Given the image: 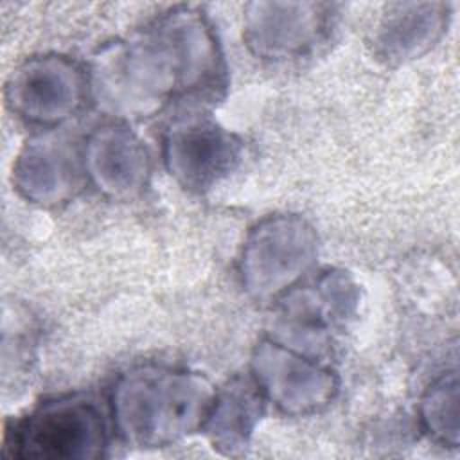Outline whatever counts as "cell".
Segmentation results:
<instances>
[{
  "mask_svg": "<svg viewBox=\"0 0 460 460\" xmlns=\"http://www.w3.org/2000/svg\"><path fill=\"white\" fill-rule=\"evenodd\" d=\"M217 74L212 32L201 18L178 13L104 52L95 66L93 88L108 110L147 115L181 93L212 84Z\"/></svg>",
  "mask_w": 460,
  "mask_h": 460,
  "instance_id": "cell-1",
  "label": "cell"
},
{
  "mask_svg": "<svg viewBox=\"0 0 460 460\" xmlns=\"http://www.w3.org/2000/svg\"><path fill=\"white\" fill-rule=\"evenodd\" d=\"M216 392L189 372L140 367L113 388V420L119 435L138 447H164L205 426Z\"/></svg>",
  "mask_w": 460,
  "mask_h": 460,
  "instance_id": "cell-2",
  "label": "cell"
},
{
  "mask_svg": "<svg viewBox=\"0 0 460 460\" xmlns=\"http://www.w3.org/2000/svg\"><path fill=\"white\" fill-rule=\"evenodd\" d=\"M11 447L20 458H99L106 447L102 413L84 395L47 401L18 424Z\"/></svg>",
  "mask_w": 460,
  "mask_h": 460,
  "instance_id": "cell-3",
  "label": "cell"
},
{
  "mask_svg": "<svg viewBox=\"0 0 460 460\" xmlns=\"http://www.w3.org/2000/svg\"><path fill=\"white\" fill-rule=\"evenodd\" d=\"M316 257L313 228L295 216L262 221L243 252V282L259 298L273 296L298 280Z\"/></svg>",
  "mask_w": 460,
  "mask_h": 460,
  "instance_id": "cell-4",
  "label": "cell"
},
{
  "mask_svg": "<svg viewBox=\"0 0 460 460\" xmlns=\"http://www.w3.org/2000/svg\"><path fill=\"white\" fill-rule=\"evenodd\" d=\"M84 77L81 70L59 56L31 58L20 65L5 86V101L13 113L32 124H58L81 106Z\"/></svg>",
  "mask_w": 460,
  "mask_h": 460,
  "instance_id": "cell-5",
  "label": "cell"
},
{
  "mask_svg": "<svg viewBox=\"0 0 460 460\" xmlns=\"http://www.w3.org/2000/svg\"><path fill=\"white\" fill-rule=\"evenodd\" d=\"M253 372L261 392L291 415L320 410L336 392L332 372L271 341L257 347Z\"/></svg>",
  "mask_w": 460,
  "mask_h": 460,
  "instance_id": "cell-6",
  "label": "cell"
},
{
  "mask_svg": "<svg viewBox=\"0 0 460 460\" xmlns=\"http://www.w3.org/2000/svg\"><path fill=\"white\" fill-rule=\"evenodd\" d=\"M241 146L234 135L203 119L171 128L165 138L169 172L190 190H205L225 178L239 160Z\"/></svg>",
  "mask_w": 460,
  "mask_h": 460,
  "instance_id": "cell-7",
  "label": "cell"
},
{
  "mask_svg": "<svg viewBox=\"0 0 460 460\" xmlns=\"http://www.w3.org/2000/svg\"><path fill=\"white\" fill-rule=\"evenodd\" d=\"M84 167L99 190L122 198L142 190L149 172V160L135 135L126 128L108 126L88 140Z\"/></svg>",
  "mask_w": 460,
  "mask_h": 460,
  "instance_id": "cell-8",
  "label": "cell"
},
{
  "mask_svg": "<svg viewBox=\"0 0 460 460\" xmlns=\"http://www.w3.org/2000/svg\"><path fill=\"white\" fill-rule=\"evenodd\" d=\"M248 16L246 38L257 54L286 58L311 47L323 16L313 4H255Z\"/></svg>",
  "mask_w": 460,
  "mask_h": 460,
  "instance_id": "cell-9",
  "label": "cell"
},
{
  "mask_svg": "<svg viewBox=\"0 0 460 460\" xmlns=\"http://www.w3.org/2000/svg\"><path fill=\"white\" fill-rule=\"evenodd\" d=\"M13 183L29 201L54 205L65 201L75 187V167L54 142L34 140L20 153Z\"/></svg>",
  "mask_w": 460,
  "mask_h": 460,
  "instance_id": "cell-10",
  "label": "cell"
},
{
  "mask_svg": "<svg viewBox=\"0 0 460 460\" xmlns=\"http://www.w3.org/2000/svg\"><path fill=\"white\" fill-rule=\"evenodd\" d=\"M264 394L257 383L237 379L216 394L205 426L214 447L226 455H237L262 413Z\"/></svg>",
  "mask_w": 460,
  "mask_h": 460,
  "instance_id": "cell-11",
  "label": "cell"
},
{
  "mask_svg": "<svg viewBox=\"0 0 460 460\" xmlns=\"http://www.w3.org/2000/svg\"><path fill=\"white\" fill-rule=\"evenodd\" d=\"M422 5H402L399 13L388 16L381 34V47L388 58L404 59L419 54L433 41L438 29L437 14L422 11Z\"/></svg>",
  "mask_w": 460,
  "mask_h": 460,
  "instance_id": "cell-12",
  "label": "cell"
},
{
  "mask_svg": "<svg viewBox=\"0 0 460 460\" xmlns=\"http://www.w3.org/2000/svg\"><path fill=\"white\" fill-rule=\"evenodd\" d=\"M422 424L429 437L444 446L458 444V383L456 374L444 376L429 386L420 404Z\"/></svg>",
  "mask_w": 460,
  "mask_h": 460,
  "instance_id": "cell-13",
  "label": "cell"
}]
</instances>
